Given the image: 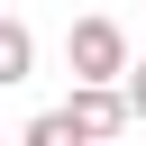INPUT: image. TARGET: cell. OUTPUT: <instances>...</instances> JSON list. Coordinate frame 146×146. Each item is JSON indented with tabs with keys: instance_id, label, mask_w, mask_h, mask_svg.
<instances>
[{
	"instance_id": "obj_1",
	"label": "cell",
	"mask_w": 146,
	"mask_h": 146,
	"mask_svg": "<svg viewBox=\"0 0 146 146\" xmlns=\"http://www.w3.org/2000/svg\"><path fill=\"white\" fill-rule=\"evenodd\" d=\"M128 64L137 55H128V27L119 18H73L64 27V73L73 82H128Z\"/></svg>"
},
{
	"instance_id": "obj_2",
	"label": "cell",
	"mask_w": 146,
	"mask_h": 146,
	"mask_svg": "<svg viewBox=\"0 0 146 146\" xmlns=\"http://www.w3.org/2000/svg\"><path fill=\"white\" fill-rule=\"evenodd\" d=\"M64 119H73L91 146H110V137H128V128H137V110H128V91H119V82H73Z\"/></svg>"
},
{
	"instance_id": "obj_3",
	"label": "cell",
	"mask_w": 146,
	"mask_h": 146,
	"mask_svg": "<svg viewBox=\"0 0 146 146\" xmlns=\"http://www.w3.org/2000/svg\"><path fill=\"white\" fill-rule=\"evenodd\" d=\"M36 73V27L27 18H0V91H18Z\"/></svg>"
},
{
	"instance_id": "obj_4",
	"label": "cell",
	"mask_w": 146,
	"mask_h": 146,
	"mask_svg": "<svg viewBox=\"0 0 146 146\" xmlns=\"http://www.w3.org/2000/svg\"><path fill=\"white\" fill-rule=\"evenodd\" d=\"M18 146H91V137H82V128H73L64 110H36V119L18 128Z\"/></svg>"
},
{
	"instance_id": "obj_5",
	"label": "cell",
	"mask_w": 146,
	"mask_h": 146,
	"mask_svg": "<svg viewBox=\"0 0 146 146\" xmlns=\"http://www.w3.org/2000/svg\"><path fill=\"white\" fill-rule=\"evenodd\" d=\"M119 91H128V110L146 119V64H128V82H119Z\"/></svg>"
},
{
	"instance_id": "obj_6",
	"label": "cell",
	"mask_w": 146,
	"mask_h": 146,
	"mask_svg": "<svg viewBox=\"0 0 146 146\" xmlns=\"http://www.w3.org/2000/svg\"><path fill=\"white\" fill-rule=\"evenodd\" d=\"M0 18H9V0H0Z\"/></svg>"
}]
</instances>
